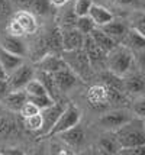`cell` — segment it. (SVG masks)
<instances>
[{
	"instance_id": "17",
	"label": "cell",
	"mask_w": 145,
	"mask_h": 155,
	"mask_svg": "<svg viewBox=\"0 0 145 155\" xmlns=\"http://www.w3.org/2000/svg\"><path fill=\"white\" fill-rule=\"evenodd\" d=\"M61 139L70 147H80L84 141V130L80 128V125H76L73 128L67 129L60 134Z\"/></svg>"
},
{
	"instance_id": "24",
	"label": "cell",
	"mask_w": 145,
	"mask_h": 155,
	"mask_svg": "<svg viewBox=\"0 0 145 155\" xmlns=\"http://www.w3.org/2000/svg\"><path fill=\"white\" fill-rule=\"evenodd\" d=\"M99 148L104 154H119L120 151V143L117 141L115 132L112 135H104L99 141Z\"/></svg>"
},
{
	"instance_id": "37",
	"label": "cell",
	"mask_w": 145,
	"mask_h": 155,
	"mask_svg": "<svg viewBox=\"0 0 145 155\" xmlns=\"http://www.w3.org/2000/svg\"><path fill=\"white\" fill-rule=\"evenodd\" d=\"M15 129V123L7 117H0V135H7Z\"/></svg>"
},
{
	"instance_id": "23",
	"label": "cell",
	"mask_w": 145,
	"mask_h": 155,
	"mask_svg": "<svg viewBox=\"0 0 145 155\" xmlns=\"http://www.w3.org/2000/svg\"><path fill=\"white\" fill-rule=\"evenodd\" d=\"M47 51L57 52L58 49H62V32H60L58 28H52L48 32V35L44 38Z\"/></svg>"
},
{
	"instance_id": "5",
	"label": "cell",
	"mask_w": 145,
	"mask_h": 155,
	"mask_svg": "<svg viewBox=\"0 0 145 155\" xmlns=\"http://www.w3.org/2000/svg\"><path fill=\"white\" fill-rule=\"evenodd\" d=\"M32 78H34V68L22 64L7 75V83L10 90H22Z\"/></svg>"
},
{
	"instance_id": "22",
	"label": "cell",
	"mask_w": 145,
	"mask_h": 155,
	"mask_svg": "<svg viewBox=\"0 0 145 155\" xmlns=\"http://www.w3.org/2000/svg\"><path fill=\"white\" fill-rule=\"evenodd\" d=\"M102 29L113 41H116L117 44L124 41V38L126 36V32H128V29H126V26L124 23L122 22H116V20H112L109 23H106L104 26H102Z\"/></svg>"
},
{
	"instance_id": "14",
	"label": "cell",
	"mask_w": 145,
	"mask_h": 155,
	"mask_svg": "<svg viewBox=\"0 0 145 155\" xmlns=\"http://www.w3.org/2000/svg\"><path fill=\"white\" fill-rule=\"evenodd\" d=\"M2 101L5 103V106L9 110H12V112H21L22 106L28 101V94H26V91L23 88L22 90H10Z\"/></svg>"
},
{
	"instance_id": "25",
	"label": "cell",
	"mask_w": 145,
	"mask_h": 155,
	"mask_svg": "<svg viewBox=\"0 0 145 155\" xmlns=\"http://www.w3.org/2000/svg\"><path fill=\"white\" fill-rule=\"evenodd\" d=\"M38 80H39L42 84L45 86V88H47V91H48L49 94H51L52 97H54V99H55L58 88H57L55 80H54V75L51 74V73H47V71L38 70Z\"/></svg>"
},
{
	"instance_id": "39",
	"label": "cell",
	"mask_w": 145,
	"mask_h": 155,
	"mask_svg": "<svg viewBox=\"0 0 145 155\" xmlns=\"http://www.w3.org/2000/svg\"><path fill=\"white\" fill-rule=\"evenodd\" d=\"M133 112L138 117L145 119V97H141L133 103Z\"/></svg>"
},
{
	"instance_id": "10",
	"label": "cell",
	"mask_w": 145,
	"mask_h": 155,
	"mask_svg": "<svg viewBox=\"0 0 145 155\" xmlns=\"http://www.w3.org/2000/svg\"><path fill=\"white\" fill-rule=\"evenodd\" d=\"M52 75H54V80H55L58 91H67L70 88H73L74 86L78 84V80H80L78 75H77L74 71H71L68 67L57 71V73H54Z\"/></svg>"
},
{
	"instance_id": "9",
	"label": "cell",
	"mask_w": 145,
	"mask_h": 155,
	"mask_svg": "<svg viewBox=\"0 0 145 155\" xmlns=\"http://www.w3.org/2000/svg\"><path fill=\"white\" fill-rule=\"evenodd\" d=\"M87 101L93 106L94 109L104 107L109 104V93H107V87L102 84H93L91 87L87 90Z\"/></svg>"
},
{
	"instance_id": "16",
	"label": "cell",
	"mask_w": 145,
	"mask_h": 155,
	"mask_svg": "<svg viewBox=\"0 0 145 155\" xmlns=\"http://www.w3.org/2000/svg\"><path fill=\"white\" fill-rule=\"evenodd\" d=\"M89 16L91 18V20L94 22V25H96L97 28L104 26L106 23H109V22L113 20V15H112L106 7L100 6V5H91Z\"/></svg>"
},
{
	"instance_id": "38",
	"label": "cell",
	"mask_w": 145,
	"mask_h": 155,
	"mask_svg": "<svg viewBox=\"0 0 145 155\" xmlns=\"http://www.w3.org/2000/svg\"><path fill=\"white\" fill-rule=\"evenodd\" d=\"M119 154H125V155H145V143L142 145H137V147H132V148H124L119 151Z\"/></svg>"
},
{
	"instance_id": "29",
	"label": "cell",
	"mask_w": 145,
	"mask_h": 155,
	"mask_svg": "<svg viewBox=\"0 0 145 155\" xmlns=\"http://www.w3.org/2000/svg\"><path fill=\"white\" fill-rule=\"evenodd\" d=\"M76 28L84 35H90L91 34V31L96 28L94 25V22L91 20L89 15H86V16H78L77 18V22H76Z\"/></svg>"
},
{
	"instance_id": "42",
	"label": "cell",
	"mask_w": 145,
	"mask_h": 155,
	"mask_svg": "<svg viewBox=\"0 0 145 155\" xmlns=\"http://www.w3.org/2000/svg\"><path fill=\"white\" fill-rule=\"evenodd\" d=\"M137 61H138V65H139V68L142 70V73H145V49H142V51H138Z\"/></svg>"
},
{
	"instance_id": "1",
	"label": "cell",
	"mask_w": 145,
	"mask_h": 155,
	"mask_svg": "<svg viewBox=\"0 0 145 155\" xmlns=\"http://www.w3.org/2000/svg\"><path fill=\"white\" fill-rule=\"evenodd\" d=\"M113 132L120 143V149L132 148V147L145 143V126L144 119H141V117L131 119Z\"/></svg>"
},
{
	"instance_id": "6",
	"label": "cell",
	"mask_w": 145,
	"mask_h": 155,
	"mask_svg": "<svg viewBox=\"0 0 145 155\" xmlns=\"http://www.w3.org/2000/svg\"><path fill=\"white\" fill-rule=\"evenodd\" d=\"M131 119L132 116L126 110H112V112H107V113L100 116L99 122L103 128L109 129V130H116Z\"/></svg>"
},
{
	"instance_id": "36",
	"label": "cell",
	"mask_w": 145,
	"mask_h": 155,
	"mask_svg": "<svg viewBox=\"0 0 145 155\" xmlns=\"http://www.w3.org/2000/svg\"><path fill=\"white\" fill-rule=\"evenodd\" d=\"M12 15V5L9 0H0V20H6Z\"/></svg>"
},
{
	"instance_id": "21",
	"label": "cell",
	"mask_w": 145,
	"mask_h": 155,
	"mask_svg": "<svg viewBox=\"0 0 145 155\" xmlns=\"http://www.w3.org/2000/svg\"><path fill=\"white\" fill-rule=\"evenodd\" d=\"M124 45H126L128 48H131L132 51H142L145 49V36L141 35L139 32H137L135 29H129L126 32V36L124 38Z\"/></svg>"
},
{
	"instance_id": "45",
	"label": "cell",
	"mask_w": 145,
	"mask_h": 155,
	"mask_svg": "<svg viewBox=\"0 0 145 155\" xmlns=\"http://www.w3.org/2000/svg\"><path fill=\"white\" fill-rule=\"evenodd\" d=\"M67 2H68V0H51V3H52L54 6H64Z\"/></svg>"
},
{
	"instance_id": "33",
	"label": "cell",
	"mask_w": 145,
	"mask_h": 155,
	"mask_svg": "<svg viewBox=\"0 0 145 155\" xmlns=\"http://www.w3.org/2000/svg\"><path fill=\"white\" fill-rule=\"evenodd\" d=\"M132 29L145 36V13H137L132 18Z\"/></svg>"
},
{
	"instance_id": "31",
	"label": "cell",
	"mask_w": 145,
	"mask_h": 155,
	"mask_svg": "<svg viewBox=\"0 0 145 155\" xmlns=\"http://www.w3.org/2000/svg\"><path fill=\"white\" fill-rule=\"evenodd\" d=\"M28 100L35 103L38 107L41 109H47L48 106H51L52 103H55V99L52 96L45 94V96H28Z\"/></svg>"
},
{
	"instance_id": "20",
	"label": "cell",
	"mask_w": 145,
	"mask_h": 155,
	"mask_svg": "<svg viewBox=\"0 0 145 155\" xmlns=\"http://www.w3.org/2000/svg\"><path fill=\"white\" fill-rule=\"evenodd\" d=\"M124 86L125 91L138 94V93L145 91V78L141 74H129L128 77H125Z\"/></svg>"
},
{
	"instance_id": "26",
	"label": "cell",
	"mask_w": 145,
	"mask_h": 155,
	"mask_svg": "<svg viewBox=\"0 0 145 155\" xmlns=\"http://www.w3.org/2000/svg\"><path fill=\"white\" fill-rule=\"evenodd\" d=\"M102 83H103L106 87L110 88H117V90H124L125 91V86H124V78L120 75L115 74L112 71H107V73H103L102 74Z\"/></svg>"
},
{
	"instance_id": "2",
	"label": "cell",
	"mask_w": 145,
	"mask_h": 155,
	"mask_svg": "<svg viewBox=\"0 0 145 155\" xmlns=\"http://www.w3.org/2000/svg\"><path fill=\"white\" fill-rule=\"evenodd\" d=\"M106 65L109 71L124 77L131 71L133 65V54L132 49L126 45H116L106 55Z\"/></svg>"
},
{
	"instance_id": "13",
	"label": "cell",
	"mask_w": 145,
	"mask_h": 155,
	"mask_svg": "<svg viewBox=\"0 0 145 155\" xmlns=\"http://www.w3.org/2000/svg\"><path fill=\"white\" fill-rule=\"evenodd\" d=\"M83 49H84V52L87 54L89 60L91 61V64H100L102 61H106L107 52H104L103 49L94 42V39H93L90 35H86V36H84Z\"/></svg>"
},
{
	"instance_id": "28",
	"label": "cell",
	"mask_w": 145,
	"mask_h": 155,
	"mask_svg": "<svg viewBox=\"0 0 145 155\" xmlns=\"http://www.w3.org/2000/svg\"><path fill=\"white\" fill-rule=\"evenodd\" d=\"M23 125L26 126L28 130L32 132H41L42 125H44V119H42L41 112L36 113L34 116H29V117H23Z\"/></svg>"
},
{
	"instance_id": "7",
	"label": "cell",
	"mask_w": 145,
	"mask_h": 155,
	"mask_svg": "<svg viewBox=\"0 0 145 155\" xmlns=\"http://www.w3.org/2000/svg\"><path fill=\"white\" fill-rule=\"evenodd\" d=\"M64 109H65V106L62 103H52L47 109H42L41 115H42V119H44V125H42V129H41L42 135H49L51 129L55 125V122L58 120V117H60V115L62 113Z\"/></svg>"
},
{
	"instance_id": "18",
	"label": "cell",
	"mask_w": 145,
	"mask_h": 155,
	"mask_svg": "<svg viewBox=\"0 0 145 155\" xmlns=\"http://www.w3.org/2000/svg\"><path fill=\"white\" fill-rule=\"evenodd\" d=\"M90 36H91V38L94 39V42H96L97 45H99V47L103 49L104 52H109L110 49H113V48L117 45L116 41L112 39L110 36L106 34V32H104L102 28H97V26H96L94 29H93V31H91Z\"/></svg>"
},
{
	"instance_id": "8",
	"label": "cell",
	"mask_w": 145,
	"mask_h": 155,
	"mask_svg": "<svg viewBox=\"0 0 145 155\" xmlns=\"http://www.w3.org/2000/svg\"><path fill=\"white\" fill-rule=\"evenodd\" d=\"M36 67H38V70L54 74V73L60 71V70L67 68V62L64 61L62 57L57 55L55 52H47V54L42 55L41 60L36 62Z\"/></svg>"
},
{
	"instance_id": "43",
	"label": "cell",
	"mask_w": 145,
	"mask_h": 155,
	"mask_svg": "<svg viewBox=\"0 0 145 155\" xmlns=\"http://www.w3.org/2000/svg\"><path fill=\"white\" fill-rule=\"evenodd\" d=\"M7 73H6V70L2 67V64H0V80H7Z\"/></svg>"
},
{
	"instance_id": "15",
	"label": "cell",
	"mask_w": 145,
	"mask_h": 155,
	"mask_svg": "<svg viewBox=\"0 0 145 155\" xmlns=\"http://www.w3.org/2000/svg\"><path fill=\"white\" fill-rule=\"evenodd\" d=\"M0 47L5 48L6 51L12 52V54L19 55V57H25L26 55V45L19 36H13V35L7 34L6 36L2 38Z\"/></svg>"
},
{
	"instance_id": "11",
	"label": "cell",
	"mask_w": 145,
	"mask_h": 155,
	"mask_svg": "<svg viewBox=\"0 0 145 155\" xmlns=\"http://www.w3.org/2000/svg\"><path fill=\"white\" fill-rule=\"evenodd\" d=\"M84 36L86 35L81 34L77 28L64 31L62 32V49L64 51H74V49L83 48Z\"/></svg>"
},
{
	"instance_id": "19",
	"label": "cell",
	"mask_w": 145,
	"mask_h": 155,
	"mask_svg": "<svg viewBox=\"0 0 145 155\" xmlns=\"http://www.w3.org/2000/svg\"><path fill=\"white\" fill-rule=\"evenodd\" d=\"M0 64H2V67L6 70L7 74H10L19 65H22V57L12 54V52L6 51L5 48L0 47Z\"/></svg>"
},
{
	"instance_id": "3",
	"label": "cell",
	"mask_w": 145,
	"mask_h": 155,
	"mask_svg": "<svg viewBox=\"0 0 145 155\" xmlns=\"http://www.w3.org/2000/svg\"><path fill=\"white\" fill-rule=\"evenodd\" d=\"M62 58L67 62V67L74 71L80 80H89L91 75V61L89 60L87 54L83 48L74 49V51H64Z\"/></svg>"
},
{
	"instance_id": "32",
	"label": "cell",
	"mask_w": 145,
	"mask_h": 155,
	"mask_svg": "<svg viewBox=\"0 0 145 155\" xmlns=\"http://www.w3.org/2000/svg\"><path fill=\"white\" fill-rule=\"evenodd\" d=\"M91 5H93L91 0H76L74 2V12L77 16H86V15H89Z\"/></svg>"
},
{
	"instance_id": "30",
	"label": "cell",
	"mask_w": 145,
	"mask_h": 155,
	"mask_svg": "<svg viewBox=\"0 0 145 155\" xmlns=\"http://www.w3.org/2000/svg\"><path fill=\"white\" fill-rule=\"evenodd\" d=\"M51 0H34L29 12L35 15H47L51 9Z\"/></svg>"
},
{
	"instance_id": "4",
	"label": "cell",
	"mask_w": 145,
	"mask_h": 155,
	"mask_svg": "<svg viewBox=\"0 0 145 155\" xmlns=\"http://www.w3.org/2000/svg\"><path fill=\"white\" fill-rule=\"evenodd\" d=\"M80 119H81V113H80V110L74 104L65 106V109L62 110V113L58 117V120L55 122V125L51 129L49 135H60L64 130H67V129L78 125Z\"/></svg>"
},
{
	"instance_id": "12",
	"label": "cell",
	"mask_w": 145,
	"mask_h": 155,
	"mask_svg": "<svg viewBox=\"0 0 145 155\" xmlns=\"http://www.w3.org/2000/svg\"><path fill=\"white\" fill-rule=\"evenodd\" d=\"M13 19L21 25V28L25 31V35H32L38 31V20L35 13L29 12V10H18L13 15Z\"/></svg>"
},
{
	"instance_id": "35",
	"label": "cell",
	"mask_w": 145,
	"mask_h": 155,
	"mask_svg": "<svg viewBox=\"0 0 145 155\" xmlns=\"http://www.w3.org/2000/svg\"><path fill=\"white\" fill-rule=\"evenodd\" d=\"M7 34L9 35H13V36H23L25 35V31L21 28V25L16 22V20L12 18V19L9 20V23H7Z\"/></svg>"
},
{
	"instance_id": "41",
	"label": "cell",
	"mask_w": 145,
	"mask_h": 155,
	"mask_svg": "<svg viewBox=\"0 0 145 155\" xmlns=\"http://www.w3.org/2000/svg\"><path fill=\"white\" fill-rule=\"evenodd\" d=\"M32 2H34V0H15L16 6L19 7V9H23V10H31Z\"/></svg>"
},
{
	"instance_id": "40",
	"label": "cell",
	"mask_w": 145,
	"mask_h": 155,
	"mask_svg": "<svg viewBox=\"0 0 145 155\" xmlns=\"http://www.w3.org/2000/svg\"><path fill=\"white\" fill-rule=\"evenodd\" d=\"M9 91H10V87L7 80H0V100H3Z\"/></svg>"
},
{
	"instance_id": "27",
	"label": "cell",
	"mask_w": 145,
	"mask_h": 155,
	"mask_svg": "<svg viewBox=\"0 0 145 155\" xmlns=\"http://www.w3.org/2000/svg\"><path fill=\"white\" fill-rule=\"evenodd\" d=\"M23 90L26 91V94L28 96H45V94H49L48 91H47V88H45V86H44L38 78H32V80L25 86Z\"/></svg>"
},
{
	"instance_id": "34",
	"label": "cell",
	"mask_w": 145,
	"mask_h": 155,
	"mask_svg": "<svg viewBox=\"0 0 145 155\" xmlns=\"http://www.w3.org/2000/svg\"><path fill=\"white\" fill-rule=\"evenodd\" d=\"M41 112V109L38 107L35 103H32V101H26L23 106H22L21 109V116L22 117H29V116H34L36 115V113H39Z\"/></svg>"
},
{
	"instance_id": "44",
	"label": "cell",
	"mask_w": 145,
	"mask_h": 155,
	"mask_svg": "<svg viewBox=\"0 0 145 155\" xmlns=\"http://www.w3.org/2000/svg\"><path fill=\"white\" fill-rule=\"evenodd\" d=\"M115 3L117 5H124V6H128V5H132L133 3V0H113Z\"/></svg>"
}]
</instances>
